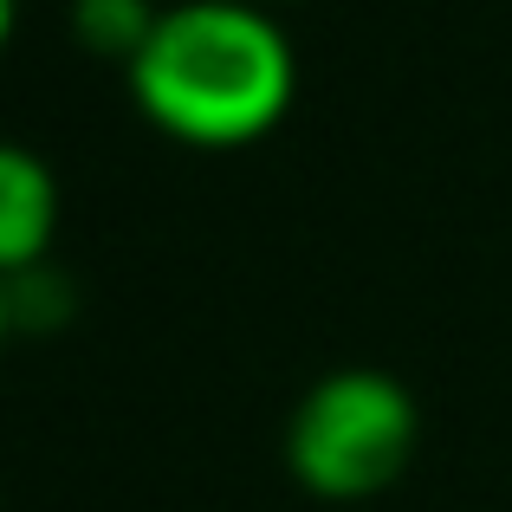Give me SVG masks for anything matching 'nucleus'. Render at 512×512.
I'll list each match as a JSON object with an SVG mask.
<instances>
[{
  "instance_id": "1",
  "label": "nucleus",
  "mask_w": 512,
  "mask_h": 512,
  "mask_svg": "<svg viewBox=\"0 0 512 512\" xmlns=\"http://www.w3.org/2000/svg\"><path fill=\"white\" fill-rule=\"evenodd\" d=\"M124 85L143 124L182 150H247L286 124L299 98V52L273 7L175 0Z\"/></svg>"
},
{
  "instance_id": "2",
  "label": "nucleus",
  "mask_w": 512,
  "mask_h": 512,
  "mask_svg": "<svg viewBox=\"0 0 512 512\" xmlns=\"http://www.w3.org/2000/svg\"><path fill=\"white\" fill-rule=\"evenodd\" d=\"M415 448H422V402L402 376L376 363L325 370L292 402L286 422V474L331 506L389 493L409 474Z\"/></svg>"
},
{
  "instance_id": "3",
  "label": "nucleus",
  "mask_w": 512,
  "mask_h": 512,
  "mask_svg": "<svg viewBox=\"0 0 512 512\" xmlns=\"http://www.w3.org/2000/svg\"><path fill=\"white\" fill-rule=\"evenodd\" d=\"M59 175L33 143L0 137V279H20L52 260L59 247Z\"/></svg>"
},
{
  "instance_id": "4",
  "label": "nucleus",
  "mask_w": 512,
  "mask_h": 512,
  "mask_svg": "<svg viewBox=\"0 0 512 512\" xmlns=\"http://www.w3.org/2000/svg\"><path fill=\"white\" fill-rule=\"evenodd\" d=\"M156 26H163L156 0H72V39L98 65H117V72H130L143 59Z\"/></svg>"
},
{
  "instance_id": "5",
  "label": "nucleus",
  "mask_w": 512,
  "mask_h": 512,
  "mask_svg": "<svg viewBox=\"0 0 512 512\" xmlns=\"http://www.w3.org/2000/svg\"><path fill=\"white\" fill-rule=\"evenodd\" d=\"M7 299H13V331H59L72 318V279L46 260L33 273L7 279Z\"/></svg>"
},
{
  "instance_id": "6",
  "label": "nucleus",
  "mask_w": 512,
  "mask_h": 512,
  "mask_svg": "<svg viewBox=\"0 0 512 512\" xmlns=\"http://www.w3.org/2000/svg\"><path fill=\"white\" fill-rule=\"evenodd\" d=\"M13 33H20V0H0V52L13 46Z\"/></svg>"
},
{
  "instance_id": "7",
  "label": "nucleus",
  "mask_w": 512,
  "mask_h": 512,
  "mask_svg": "<svg viewBox=\"0 0 512 512\" xmlns=\"http://www.w3.org/2000/svg\"><path fill=\"white\" fill-rule=\"evenodd\" d=\"M13 338V299H7V279H0V350Z\"/></svg>"
},
{
  "instance_id": "8",
  "label": "nucleus",
  "mask_w": 512,
  "mask_h": 512,
  "mask_svg": "<svg viewBox=\"0 0 512 512\" xmlns=\"http://www.w3.org/2000/svg\"><path fill=\"white\" fill-rule=\"evenodd\" d=\"M253 7H279V0H253Z\"/></svg>"
}]
</instances>
